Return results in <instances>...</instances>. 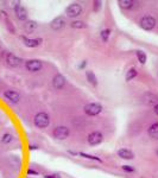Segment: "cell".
Masks as SVG:
<instances>
[{
    "label": "cell",
    "instance_id": "31",
    "mask_svg": "<svg viewBox=\"0 0 158 178\" xmlns=\"http://www.w3.org/2000/svg\"><path fill=\"white\" fill-rule=\"evenodd\" d=\"M153 110H155V113H156V114L158 115V103L155 107H153Z\"/></svg>",
    "mask_w": 158,
    "mask_h": 178
},
{
    "label": "cell",
    "instance_id": "12",
    "mask_svg": "<svg viewBox=\"0 0 158 178\" xmlns=\"http://www.w3.org/2000/svg\"><path fill=\"white\" fill-rule=\"evenodd\" d=\"M144 102L146 103V105H149V106H156L158 103V96L157 95H155V94H152V93H146L145 95H144Z\"/></svg>",
    "mask_w": 158,
    "mask_h": 178
},
{
    "label": "cell",
    "instance_id": "9",
    "mask_svg": "<svg viewBox=\"0 0 158 178\" xmlns=\"http://www.w3.org/2000/svg\"><path fill=\"white\" fill-rule=\"evenodd\" d=\"M50 26H51V29H53V30H56V31H58V30H62L63 27L65 26V18L63 17V16L56 17L53 20V21H51Z\"/></svg>",
    "mask_w": 158,
    "mask_h": 178
},
{
    "label": "cell",
    "instance_id": "13",
    "mask_svg": "<svg viewBox=\"0 0 158 178\" xmlns=\"http://www.w3.org/2000/svg\"><path fill=\"white\" fill-rule=\"evenodd\" d=\"M22 41H23L24 45L27 46V48H36V46H38V45L42 43V39H41V38L30 39V38H27L25 36H22Z\"/></svg>",
    "mask_w": 158,
    "mask_h": 178
},
{
    "label": "cell",
    "instance_id": "4",
    "mask_svg": "<svg viewBox=\"0 0 158 178\" xmlns=\"http://www.w3.org/2000/svg\"><path fill=\"white\" fill-rule=\"evenodd\" d=\"M81 12H82V6H81L80 4H77V2H73V4H70V5L67 7V10H65V14L70 18L77 17V16L81 14Z\"/></svg>",
    "mask_w": 158,
    "mask_h": 178
},
{
    "label": "cell",
    "instance_id": "26",
    "mask_svg": "<svg viewBox=\"0 0 158 178\" xmlns=\"http://www.w3.org/2000/svg\"><path fill=\"white\" fill-rule=\"evenodd\" d=\"M102 6V2L101 1H94V11H99Z\"/></svg>",
    "mask_w": 158,
    "mask_h": 178
},
{
    "label": "cell",
    "instance_id": "7",
    "mask_svg": "<svg viewBox=\"0 0 158 178\" xmlns=\"http://www.w3.org/2000/svg\"><path fill=\"white\" fill-rule=\"evenodd\" d=\"M26 69L31 72H36V71L41 70L42 67H43V63L41 62L39 60H29L26 61V64H25Z\"/></svg>",
    "mask_w": 158,
    "mask_h": 178
},
{
    "label": "cell",
    "instance_id": "21",
    "mask_svg": "<svg viewBox=\"0 0 158 178\" xmlns=\"http://www.w3.org/2000/svg\"><path fill=\"white\" fill-rule=\"evenodd\" d=\"M137 58H138V61L141 64H145L146 63V53L144 52V51H141V50H138L137 51Z\"/></svg>",
    "mask_w": 158,
    "mask_h": 178
},
{
    "label": "cell",
    "instance_id": "15",
    "mask_svg": "<svg viewBox=\"0 0 158 178\" xmlns=\"http://www.w3.org/2000/svg\"><path fill=\"white\" fill-rule=\"evenodd\" d=\"M118 156L123 159H133L134 158V153L131 150H127V149H121L118 151Z\"/></svg>",
    "mask_w": 158,
    "mask_h": 178
},
{
    "label": "cell",
    "instance_id": "19",
    "mask_svg": "<svg viewBox=\"0 0 158 178\" xmlns=\"http://www.w3.org/2000/svg\"><path fill=\"white\" fill-rule=\"evenodd\" d=\"M149 134L151 138L153 139H158V122L151 125L149 128Z\"/></svg>",
    "mask_w": 158,
    "mask_h": 178
},
{
    "label": "cell",
    "instance_id": "30",
    "mask_svg": "<svg viewBox=\"0 0 158 178\" xmlns=\"http://www.w3.org/2000/svg\"><path fill=\"white\" fill-rule=\"evenodd\" d=\"M86 64H87V63H86V61H83V62H82V63H81V64H80V65H79V68H80V69L85 68V67H86Z\"/></svg>",
    "mask_w": 158,
    "mask_h": 178
},
{
    "label": "cell",
    "instance_id": "10",
    "mask_svg": "<svg viewBox=\"0 0 158 178\" xmlns=\"http://www.w3.org/2000/svg\"><path fill=\"white\" fill-rule=\"evenodd\" d=\"M14 12H16L17 18L19 20H26L27 19L26 10L23 5H20V2H17V5H14Z\"/></svg>",
    "mask_w": 158,
    "mask_h": 178
},
{
    "label": "cell",
    "instance_id": "6",
    "mask_svg": "<svg viewBox=\"0 0 158 178\" xmlns=\"http://www.w3.org/2000/svg\"><path fill=\"white\" fill-rule=\"evenodd\" d=\"M104 140V135L101 132H92V133L88 135V144L92 145V146H95L99 145L100 142H102Z\"/></svg>",
    "mask_w": 158,
    "mask_h": 178
},
{
    "label": "cell",
    "instance_id": "28",
    "mask_svg": "<svg viewBox=\"0 0 158 178\" xmlns=\"http://www.w3.org/2000/svg\"><path fill=\"white\" fill-rule=\"evenodd\" d=\"M27 173H29V175H35V176H37V175H38V172H37V171H35V170H32V169L27 170Z\"/></svg>",
    "mask_w": 158,
    "mask_h": 178
},
{
    "label": "cell",
    "instance_id": "17",
    "mask_svg": "<svg viewBox=\"0 0 158 178\" xmlns=\"http://www.w3.org/2000/svg\"><path fill=\"white\" fill-rule=\"evenodd\" d=\"M86 77H87L88 82H89L90 84H93L94 87H97V76H95V74H94V71H92V70L86 71Z\"/></svg>",
    "mask_w": 158,
    "mask_h": 178
},
{
    "label": "cell",
    "instance_id": "20",
    "mask_svg": "<svg viewBox=\"0 0 158 178\" xmlns=\"http://www.w3.org/2000/svg\"><path fill=\"white\" fill-rule=\"evenodd\" d=\"M137 74H138V72H137V70H136L134 68H131L130 70H128V71H127V72H126L125 80L127 81V82H130V81L133 80V79H134V77L137 76Z\"/></svg>",
    "mask_w": 158,
    "mask_h": 178
},
{
    "label": "cell",
    "instance_id": "34",
    "mask_svg": "<svg viewBox=\"0 0 158 178\" xmlns=\"http://www.w3.org/2000/svg\"><path fill=\"white\" fill-rule=\"evenodd\" d=\"M157 154H158V151H157Z\"/></svg>",
    "mask_w": 158,
    "mask_h": 178
},
{
    "label": "cell",
    "instance_id": "11",
    "mask_svg": "<svg viewBox=\"0 0 158 178\" xmlns=\"http://www.w3.org/2000/svg\"><path fill=\"white\" fill-rule=\"evenodd\" d=\"M4 96L7 100H10L11 102H13V103H17L20 100V94L18 91H16V90H6L4 93Z\"/></svg>",
    "mask_w": 158,
    "mask_h": 178
},
{
    "label": "cell",
    "instance_id": "32",
    "mask_svg": "<svg viewBox=\"0 0 158 178\" xmlns=\"http://www.w3.org/2000/svg\"><path fill=\"white\" fill-rule=\"evenodd\" d=\"M36 149H37L36 145H30V150H36Z\"/></svg>",
    "mask_w": 158,
    "mask_h": 178
},
{
    "label": "cell",
    "instance_id": "16",
    "mask_svg": "<svg viewBox=\"0 0 158 178\" xmlns=\"http://www.w3.org/2000/svg\"><path fill=\"white\" fill-rule=\"evenodd\" d=\"M24 29H25V31L27 33H31L37 29V23L34 21V20H26L25 24H24Z\"/></svg>",
    "mask_w": 158,
    "mask_h": 178
},
{
    "label": "cell",
    "instance_id": "1",
    "mask_svg": "<svg viewBox=\"0 0 158 178\" xmlns=\"http://www.w3.org/2000/svg\"><path fill=\"white\" fill-rule=\"evenodd\" d=\"M49 122H50V118L46 113L44 112H39L37 113L35 116V125L38 127V128H45L49 126Z\"/></svg>",
    "mask_w": 158,
    "mask_h": 178
},
{
    "label": "cell",
    "instance_id": "5",
    "mask_svg": "<svg viewBox=\"0 0 158 178\" xmlns=\"http://www.w3.org/2000/svg\"><path fill=\"white\" fill-rule=\"evenodd\" d=\"M53 135L56 138V139H58V140H64V139H67L68 135H69V128L65 127V126H57V127L53 130Z\"/></svg>",
    "mask_w": 158,
    "mask_h": 178
},
{
    "label": "cell",
    "instance_id": "14",
    "mask_svg": "<svg viewBox=\"0 0 158 178\" xmlns=\"http://www.w3.org/2000/svg\"><path fill=\"white\" fill-rule=\"evenodd\" d=\"M64 84H65V77H64L63 75L58 74V75H56V76L53 77V86L56 89H62L64 87Z\"/></svg>",
    "mask_w": 158,
    "mask_h": 178
},
{
    "label": "cell",
    "instance_id": "27",
    "mask_svg": "<svg viewBox=\"0 0 158 178\" xmlns=\"http://www.w3.org/2000/svg\"><path fill=\"white\" fill-rule=\"evenodd\" d=\"M123 170L124 171H126V172H133V171H134V169H133L132 166H130V165H124Z\"/></svg>",
    "mask_w": 158,
    "mask_h": 178
},
{
    "label": "cell",
    "instance_id": "24",
    "mask_svg": "<svg viewBox=\"0 0 158 178\" xmlns=\"http://www.w3.org/2000/svg\"><path fill=\"white\" fill-rule=\"evenodd\" d=\"M12 140H13V137H12V134L10 133H5L2 135V138H1V142L2 144H10Z\"/></svg>",
    "mask_w": 158,
    "mask_h": 178
},
{
    "label": "cell",
    "instance_id": "22",
    "mask_svg": "<svg viewBox=\"0 0 158 178\" xmlns=\"http://www.w3.org/2000/svg\"><path fill=\"white\" fill-rule=\"evenodd\" d=\"M111 33H112V31H111L109 29H105V30H102V31H101V33H100V36H101V39H102L104 42H107V41H108V38H109V36H111Z\"/></svg>",
    "mask_w": 158,
    "mask_h": 178
},
{
    "label": "cell",
    "instance_id": "29",
    "mask_svg": "<svg viewBox=\"0 0 158 178\" xmlns=\"http://www.w3.org/2000/svg\"><path fill=\"white\" fill-rule=\"evenodd\" d=\"M45 178H61L58 175H50V176H44Z\"/></svg>",
    "mask_w": 158,
    "mask_h": 178
},
{
    "label": "cell",
    "instance_id": "2",
    "mask_svg": "<svg viewBox=\"0 0 158 178\" xmlns=\"http://www.w3.org/2000/svg\"><path fill=\"white\" fill-rule=\"evenodd\" d=\"M156 25V19L151 16H144L139 21V26L145 31H151Z\"/></svg>",
    "mask_w": 158,
    "mask_h": 178
},
{
    "label": "cell",
    "instance_id": "18",
    "mask_svg": "<svg viewBox=\"0 0 158 178\" xmlns=\"http://www.w3.org/2000/svg\"><path fill=\"white\" fill-rule=\"evenodd\" d=\"M119 6L124 10H131L134 5V1L133 0H119L118 1Z\"/></svg>",
    "mask_w": 158,
    "mask_h": 178
},
{
    "label": "cell",
    "instance_id": "23",
    "mask_svg": "<svg viewBox=\"0 0 158 178\" xmlns=\"http://www.w3.org/2000/svg\"><path fill=\"white\" fill-rule=\"evenodd\" d=\"M71 27H74V29H85V27H87V25L83 21H81V20H75V21L71 23Z\"/></svg>",
    "mask_w": 158,
    "mask_h": 178
},
{
    "label": "cell",
    "instance_id": "25",
    "mask_svg": "<svg viewBox=\"0 0 158 178\" xmlns=\"http://www.w3.org/2000/svg\"><path fill=\"white\" fill-rule=\"evenodd\" d=\"M77 154H79V156H81V157H85V158H87V159L101 161V159H100V158H97V157H95V156H90V154H87V153H85V152H80V153H77Z\"/></svg>",
    "mask_w": 158,
    "mask_h": 178
},
{
    "label": "cell",
    "instance_id": "3",
    "mask_svg": "<svg viewBox=\"0 0 158 178\" xmlns=\"http://www.w3.org/2000/svg\"><path fill=\"white\" fill-rule=\"evenodd\" d=\"M85 113L89 116H95L102 112V106L100 103H88L85 106Z\"/></svg>",
    "mask_w": 158,
    "mask_h": 178
},
{
    "label": "cell",
    "instance_id": "8",
    "mask_svg": "<svg viewBox=\"0 0 158 178\" xmlns=\"http://www.w3.org/2000/svg\"><path fill=\"white\" fill-rule=\"evenodd\" d=\"M22 58H19L18 56H16L14 53L12 52H9L6 55V63L9 64L10 67H12V68H16V67H19L20 64H22Z\"/></svg>",
    "mask_w": 158,
    "mask_h": 178
},
{
    "label": "cell",
    "instance_id": "33",
    "mask_svg": "<svg viewBox=\"0 0 158 178\" xmlns=\"http://www.w3.org/2000/svg\"><path fill=\"white\" fill-rule=\"evenodd\" d=\"M2 52H4V49L0 46V56H1V53H2Z\"/></svg>",
    "mask_w": 158,
    "mask_h": 178
}]
</instances>
